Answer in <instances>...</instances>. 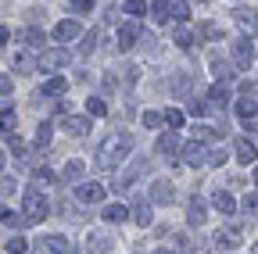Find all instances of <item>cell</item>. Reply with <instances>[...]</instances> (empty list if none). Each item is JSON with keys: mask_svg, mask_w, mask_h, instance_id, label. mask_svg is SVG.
<instances>
[{"mask_svg": "<svg viewBox=\"0 0 258 254\" xmlns=\"http://www.w3.org/2000/svg\"><path fill=\"white\" fill-rule=\"evenodd\" d=\"M129 150H133V136L129 133H108L101 140V147H97V168H118Z\"/></svg>", "mask_w": 258, "mask_h": 254, "instance_id": "1", "label": "cell"}, {"mask_svg": "<svg viewBox=\"0 0 258 254\" xmlns=\"http://www.w3.org/2000/svg\"><path fill=\"white\" fill-rule=\"evenodd\" d=\"M50 215V201L40 194V190H25V197H22V218H25V226H36V222H43Z\"/></svg>", "mask_w": 258, "mask_h": 254, "instance_id": "2", "label": "cell"}, {"mask_svg": "<svg viewBox=\"0 0 258 254\" xmlns=\"http://www.w3.org/2000/svg\"><path fill=\"white\" fill-rule=\"evenodd\" d=\"M69 61H72L69 50H64V47H54V50H43V54H40L36 68H40V72H54V68H64Z\"/></svg>", "mask_w": 258, "mask_h": 254, "instance_id": "3", "label": "cell"}, {"mask_svg": "<svg viewBox=\"0 0 258 254\" xmlns=\"http://www.w3.org/2000/svg\"><path fill=\"white\" fill-rule=\"evenodd\" d=\"M179 157H183V165L198 168V165H205V161H208V150H205V143H201V140H190V143H183V147H179Z\"/></svg>", "mask_w": 258, "mask_h": 254, "instance_id": "4", "label": "cell"}, {"mask_svg": "<svg viewBox=\"0 0 258 254\" xmlns=\"http://www.w3.org/2000/svg\"><path fill=\"white\" fill-rule=\"evenodd\" d=\"M104 194H108V186H101V183H79L76 186V201H83V204H101Z\"/></svg>", "mask_w": 258, "mask_h": 254, "instance_id": "5", "label": "cell"}, {"mask_svg": "<svg viewBox=\"0 0 258 254\" xmlns=\"http://www.w3.org/2000/svg\"><path fill=\"white\" fill-rule=\"evenodd\" d=\"M140 36H144V29H140L137 22H125V25L118 29V47H122V50L137 47V43H140Z\"/></svg>", "mask_w": 258, "mask_h": 254, "instance_id": "6", "label": "cell"}, {"mask_svg": "<svg viewBox=\"0 0 258 254\" xmlns=\"http://www.w3.org/2000/svg\"><path fill=\"white\" fill-rule=\"evenodd\" d=\"M151 201H158V204H172V201H176V190H172V183H169V179H158V183H151Z\"/></svg>", "mask_w": 258, "mask_h": 254, "instance_id": "7", "label": "cell"}, {"mask_svg": "<svg viewBox=\"0 0 258 254\" xmlns=\"http://www.w3.org/2000/svg\"><path fill=\"white\" fill-rule=\"evenodd\" d=\"M154 150L161 154V157H172V154H179V136L169 129V133H161L158 136V143H154Z\"/></svg>", "mask_w": 258, "mask_h": 254, "instance_id": "8", "label": "cell"}, {"mask_svg": "<svg viewBox=\"0 0 258 254\" xmlns=\"http://www.w3.org/2000/svg\"><path fill=\"white\" fill-rule=\"evenodd\" d=\"M233 61H237L240 68H247L251 61H254V43H251V40H237V43H233Z\"/></svg>", "mask_w": 258, "mask_h": 254, "instance_id": "9", "label": "cell"}, {"mask_svg": "<svg viewBox=\"0 0 258 254\" xmlns=\"http://www.w3.org/2000/svg\"><path fill=\"white\" fill-rule=\"evenodd\" d=\"M76 36H79V22H76V18H64V22H57V29H54V40L69 43V40H76Z\"/></svg>", "mask_w": 258, "mask_h": 254, "instance_id": "10", "label": "cell"}, {"mask_svg": "<svg viewBox=\"0 0 258 254\" xmlns=\"http://www.w3.org/2000/svg\"><path fill=\"white\" fill-rule=\"evenodd\" d=\"M212 208H215L219 215H233V211H237V201L226 194V190H219V194H212Z\"/></svg>", "mask_w": 258, "mask_h": 254, "instance_id": "11", "label": "cell"}, {"mask_svg": "<svg viewBox=\"0 0 258 254\" xmlns=\"http://www.w3.org/2000/svg\"><path fill=\"white\" fill-rule=\"evenodd\" d=\"M254 154H258V147H254L251 140L240 136V140H237V161H240V165H251V161H254Z\"/></svg>", "mask_w": 258, "mask_h": 254, "instance_id": "12", "label": "cell"}, {"mask_svg": "<svg viewBox=\"0 0 258 254\" xmlns=\"http://www.w3.org/2000/svg\"><path fill=\"white\" fill-rule=\"evenodd\" d=\"M64 129H69V136H86L90 133V118H83V115L64 118Z\"/></svg>", "mask_w": 258, "mask_h": 254, "instance_id": "13", "label": "cell"}, {"mask_svg": "<svg viewBox=\"0 0 258 254\" xmlns=\"http://www.w3.org/2000/svg\"><path fill=\"white\" fill-rule=\"evenodd\" d=\"M64 90H69V79H64V75H50V79L43 82V93H47V97H61Z\"/></svg>", "mask_w": 258, "mask_h": 254, "instance_id": "14", "label": "cell"}, {"mask_svg": "<svg viewBox=\"0 0 258 254\" xmlns=\"http://www.w3.org/2000/svg\"><path fill=\"white\" fill-rule=\"evenodd\" d=\"M18 40H22V43H25V47H32V50H40V47H43V40H47V36H43V29H25V33H22V36H18Z\"/></svg>", "mask_w": 258, "mask_h": 254, "instance_id": "15", "label": "cell"}, {"mask_svg": "<svg viewBox=\"0 0 258 254\" xmlns=\"http://www.w3.org/2000/svg\"><path fill=\"white\" fill-rule=\"evenodd\" d=\"M151 18H154L158 25H165V22L172 18V11H169V0H154V4H151Z\"/></svg>", "mask_w": 258, "mask_h": 254, "instance_id": "16", "label": "cell"}, {"mask_svg": "<svg viewBox=\"0 0 258 254\" xmlns=\"http://www.w3.org/2000/svg\"><path fill=\"white\" fill-rule=\"evenodd\" d=\"M237 25L244 29V33H258V15L244 8V11H237Z\"/></svg>", "mask_w": 258, "mask_h": 254, "instance_id": "17", "label": "cell"}, {"mask_svg": "<svg viewBox=\"0 0 258 254\" xmlns=\"http://www.w3.org/2000/svg\"><path fill=\"white\" fill-rule=\"evenodd\" d=\"M208 101H212V108H226V101H230V90H226V82H215V86H212Z\"/></svg>", "mask_w": 258, "mask_h": 254, "instance_id": "18", "label": "cell"}, {"mask_svg": "<svg viewBox=\"0 0 258 254\" xmlns=\"http://www.w3.org/2000/svg\"><path fill=\"white\" fill-rule=\"evenodd\" d=\"M186 218H190V226H205V204L201 201H190V208H186Z\"/></svg>", "mask_w": 258, "mask_h": 254, "instance_id": "19", "label": "cell"}, {"mask_svg": "<svg viewBox=\"0 0 258 254\" xmlns=\"http://www.w3.org/2000/svg\"><path fill=\"white\" fill-rule=\"evenodd\" d=\"M108 250H111V240L108 236H101V233L90 236V254H108Z\"/></svg>", "mask_w": 258, "mask_h": 254, "instance_id": "20", "label": "cell"}, {"mask_svg": "<svg viewBox=\"0 0 258 254\" xmlns=\"http://www.w3.org/2000/svg\"><path fill=\"white\" fill-rule=\"evenodd\" d=\"M133 218H137V226H151V204H147V201H137Z\"/></svg>", "mask_w": 258, "mask_h": 254, "instance_id": "21", "label": "cell"}, {"mask_svg": "<svg viewBox=\"0 0 258 254\" xmlns=\"http://www.w3.org/2000/svg\"><path fill=\"white\" fill-rule=\"evenodd\" d=\"M47 247H50V254H72V243L64 236H47Z\"/></svg>", "mask_w": 258, "mask_h": 254, "instance_id": "22", "label": "cell"}, {"mask_svg": "<svg viewBox=\"0 0 258 254\" xmlns=\"http://www.w3.org/2000/svg\"><path fill=\"white\" fill-rule=\"evenodd\" d=\"M97 40H101V29H90V33L83 36V43H79V54H93Z\"/></svg>", "mask_w": 258, "mask_h": 254, "instance_id": "23", "label": "cell"}, {"mask_svg": "<svg viewBox=\"0 0 258 254\" xmlns=\"http://www.w3.org/2000/svg\"><path fill=\"white\" fill-rule=\"evenodd\" d=\"M237 115L251 122V118L258 115V104H254V101H247V97H240V104H237Z\"/></svg>", "mask_w": 258, "mask_h": 254, "instance_id": "24", "label": "cell"}, {"mask_svg": "<svg viewBox=\"0 0 258 254\" xmlns=\"http://www.w3.org/2000/svg\"><path fill=\"white\" fill-rule=\"evenodd\" d=\"M76 179H83V161H69V165H64V183H76Z\"/></svg>", "mask_w": 258, "mask_h": 254, "instance_id": "25", "label": "cell"}, {"mask_svg": "<svg viewBox=\"0 0 258 254\" xmlns=\"http://www.w3.org/2000/svg\"><path fill=\"white\" fill-rule=\"evenodd\" d=\"M125 215H129V211H125L122 204H108V208H104V218H108V222H122Z\"/></svg>", "mask_w": 258, "mask_h": 254, "instance_id": "26", "label": "cell"}, {"mask_svg": "<svg viewBox=\"0 0 258 254\" xmlns=\"http://www.w3.org/2000/svg\"><path fill=\"white\" fill-rule=\"evenodd\" d=\"M86 111H90V115H101V118H104V115H108V104H104L101 97H90V101H86Z\"/></svg>", "mask_w": 258, "mask_h": 254, "instance_id": "27", "label": "cell"}, {"mask_svg": "<svg viewBox=\"0 0 258 254\" xmlns=\"http://www.w3.org/2000/svg\"><path fill=\"white\" fill-rule=\"evenodd\" d=\"M212 72H215L219 79H230V65H226L222 57H215V54H212Z\"/></svg>", "mask_w": 258, "mask_h": 254, "instance_id": "28", "label": "cell"}, {"mask_svg": "<svg viewBox=\"0 0 258 254\" xmlns=\"http://www.w3.org/2000/svg\"><path fill=\"white\" fill-rule=\"evenodd\" d=\"M169 11H172V18H179V22H186V18H190V8H186V0H176V4H172Z\"/></svg>", "mask_w": 258, "mask_h": 254, "instance_id": "29", "label": "cell"}, {"mask_svg": "<svg viewBox=\"0 0 258 254\" xmlns=\"http://www.w3.org/2000/svg\"><path fill=\"white\" fill-rule=\"evenodd\" d=\"M176 47H183V50L194 47V33H190V29H179V33H176Z\"/></svg>", "mask_w": 258, "mask_h": 254, "instance_id": "30", "label": "cell"}, {"mask_svg": "<svg viewBox=\"0 0 258 254\" xmlns=\"http://www.w3.org/2000/svg\"><path fill=\"white\" fill-rule=\"evenodd\" d=\"M161 118H165V122H169V125H176V129H179V125H183V122H186V115H183V111H179V108H172V111H165V115H161Z\"/></svg>", "mask_w": 258, "mask_h": 254, "instance_id": "31", "label": "cell"}, {"mask_svg": "<svg viewBox=\"0 0 258 254\" xmlns=\"http://www.w3.org/2000/svg\"><path fill=\"white\" fill-rule=\"evenodd\" d=\"M0 222H4V226H11V229L25 226V218H22V215H15V211H4V218H0Z\"/></svg>", "mask_w": 258, "mask_h": 254, "instance_id": "32", "label": "cell"}, {"mask_svg": "<svg viewBox=\"0 0 258 254\" xmlns=\"http://www.w3.org/2000/svg\"><path fill=\"white\" fill-rule=\"evenodd\" d=\"M25 247H29V240H25V236H11V240H8V250H11V254H22Z\"/></svg>", "mask_w": 258, "mask_h": 254, "instance_id": "33", "label": "cell"}, {"mask_svg": "<svg viewBox=\"0 0 258 254\" xmlns=\"http://www.w3.org/2000/svg\"><path fill=\"white\" fill-rule=\"evenodd\" d=\"M201 36H205V40H219L222 33H219V25H215V22H205V25H201Z\"/></svg>", "mask_w": 258, "mask_h": 254, "instance_id": "34", "label": "cell"}, {"mask_svg": "<svg viewBox=\"0 0 258 254\" xmlns=\"http://www.w3.org/2000/svg\"><path fill=\"white\" fill-rule=\"evenodd\" d=\"M47 143H50V125L43 122L40 129H36V147H47Z\"/></svg>", "mask_w": 258, "mask_h": 254, "instance_id": "35", "label": "cell"}, {"mask_svg": "<svg viewBox=\"0 0 258 254\" xmlns=\"http://www.w3.org/2000/svg\"><path fill=\"white\" fill-rule=\"evenodd\" d=\"M186 111H190V115H205V111H208V104L194 97V101H186Z\"/></svg>", "mask_w": 258, "mask_h": 254, "instance_id": "36", "label": "cell"}, {"mask_svg": "<svg viewBox=\"0 0 258 254\" xmlns=\"http://www.w3.org/2000/svg\"><path fill=\"white\" fill-rule=\"evenodd\" d=\"M125 15H129V18L144 15V4H140V0H125Z\"/></svg>", "mask_w": 258, "mask_h": 254, "instance_id": "37", "label": "cell"}, {"mask_svg": "<svg viewBox=\"0 0 258 254\" xmlns=\"http://www.w3.org/2000/svg\"><path fill=\"white\" fill-rule=\"evenodd\" d=\"M144 125H147V129H154V125H161V115H158V111H144Z\"/></svg>", "mask_w": 258, "mask_h": 254, "instance_id": "38", "label": "cell"}, {"mask_svg": "<svg viewBox=\"0 0 258 254\" xmlns=\"http://www.w3.org/2000/svg\"><path fill=\"white\" fill-rule=\"evenodd\" d=\"M11 154H15V157H25V143H22L18 136H11Z\"/></svg>", "mask_w": 258, "mask_h": 254, "instance_id": "39", "label": "cell"}, {"mask_svg": "<svg viewBox=\"0 0 258 254\" xmlns=\"http://www.w3.org/2000/svg\"><path fill=\"white\" fill-rule=\"evenodd\" d=\"M93 8V0H72V11H79V15H86Z\"/></svg>", "mask_w": 258, "mask_h": 254, "instance_id": "40", "label": "cell"}, {"mask_svg": "<svg viewBox=\"0 0 258 254\" xmlns=\"http://www.w3.org/2000/svg\"><path fill=\"white\" fill-rule=\"evenodd\" d=\"M176 243H179V254H194V240H186V236H179Z\"/></svg>", "mask_w": 258, "mask_h": 254, "instance_id": "41", "label": "cell"}, {"mask_svg": "<svg viewBox=\"0 0 258 254\" xmlns=\"http://www.w3.org/2000/svg\"><path fill=\"white\" fill-rule=\"evenodd\" d=\"M208 161H212V165H222V161H226V150H208Z\"/></svg>", "mask_w": 258, "mask_h": 254, "instance_id": "42", "label": "cell"}, {"mask_svg": "<svg viewBox=\"0 0 258 254\" xmlns=\"http://www.w3.org/2000/svg\"><path fill=\"white\" fill-rule=\"evenodd\" d=\"M36 179H43V183H54V172L43 165V168H36Z\"/></svg>", "mask_w": 258, "mask_h": 254, "instance_id": "43", "label": "cell"}, {"mask_svg": "<svg viewBox=\"0 0 258 254\" xmlns=\"http://www.w3.org/2000/svg\"><path fill=\"white\" fill-rule=\"evenodd\" d=\"M244 211H258V194H251V197H244Z\"/></svg>", "mask_w": 258, "mask_h": 254, "instance_id": "44", "label": "cell"}, {"mask_svg": "<svg viewBox=\"0 0 258 254\" xmlns=\"http://www.w3.org/2000/svg\"><path fill=\"white\" fill-rule=\"evenodd\" d=\"M32 254H50V247H47V240H36V243H32Z\"/></svg>", "mask_w": 258, "mask_h": 254, "instance_id": "45", "label": "cell"}, {"mask_svg": "<svg viewBox=\"0 0 258 254\" xmlns=\"http://www.w3.org/2000/svg\"><path fill=\"white\" fill-rule=\"evenodd\" d=\"M0 194H15V179H0Z\"/></svg>", "mask_w": 258, "mask_h": 254, "instance_id": "46", "label": "cell"}, {"mask_svg": "<svg viewBox=\"0 0 258 254\" xmlns=\"http://www.w3.org/2000/svg\"><path fill=\"white\" fill-rule=\"evenodd\" d=\"M11 86H15L11 75H0V93H11Z\"/></svg>", "mask_w": 258, "mask_h": 254, "instance_id": "47", "label": "cell"}, {"mask_svg": "<svg viewBox=\"0 0 258 254\" xmlns=\"http://www.w3.org/2000/svg\"><path fill=\"white\" fill-rule=\"evenodd\" d=\"M8 43V29H0V47H4Z\"/></svg>", "mask_w": 258, "mask_h": 254, "instance_id": "48", "label": "cell"}, {"mask_svg": "<svg viewBox=\"0 0 258 254\" xmlns=\"http://www.w3.org/2000/svg\"><path fill=\"white\" fill-rule=\"evenodd\" d=\"M154 254H172V250H165V247H158V250H154Z\"/></svg>", "mask_w": 258, "mask_h": 254, "instance_id": "49", "label": "cell"}, {"mask_svg": "<svg viewBox=\"0 0 258 254\" xmlns=\"http://www.w3.org/2000/svg\"><path fill=\"white\" fill-rule=\"evenodd\" d=\"M4 161H8V157H4V150H0V168H4Z\"/></svg>", "mask_w": 258, "mask_h": 254, "instance_id": "50", "label": "cell"}, {"mask_svg": "<svg viewBox=\"0 0 258 254\" xmlns=\"http://www.w3.org/2000/svg\"><path fill=\"white\" fill-rule=\"evenodd\" d=\"M254 183H258V168H254Z\"/></svg>", "mask_w": 258, "mask_h": 254, "instance_id": "51", "label": "cell"}, {"mask_svg": "<svg viewBox=\"0 0 258 254\" xmlns=\"http://www.w3.org/2000/svg\"><path fill=\"white\" fill-rule=\"evenodd\" d=\"M0 218H4V208H0Z\"/></svg>", "mask_w": 258, "mask_h": 254, "instance_id": "52", "label": "cell"}, {"mask_svg": "<svg viewBox=\"0 0 258 254\" xmlns=\"http://www.w3.org/2000/svg\"><path fill=\"white\" fill-rule=\"evenodd\" d=\"M254 254H258V243H254Z\"/></svg>", "mask_w": 258, "mask_h": 254, "instance_id": "53", "label": "cell"}]
</instances>
